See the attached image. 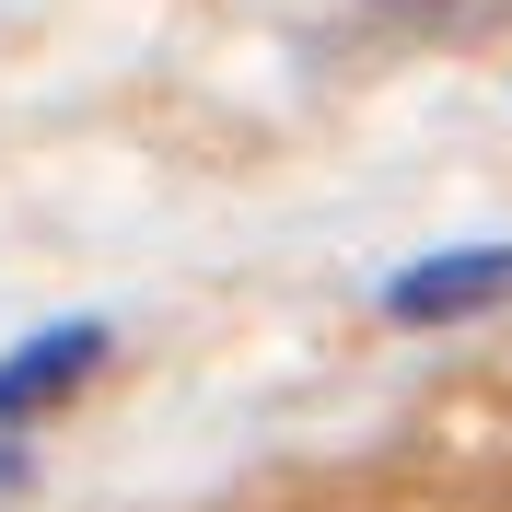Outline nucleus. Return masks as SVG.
Listing matches in <instances>:
<instances>
[{
	"label": "nucleus",
	"instance_id": "nucleus-2",
	"mask_svg": "<svg viewBox=\"0 0 512 512\" xmlns=\"http://www.w3.org/2000/svg\"><path fill=\"white\" fill-rule=\"evenodd\" d=\"M489 303H512V245H443L384 280L396 326H454V315H489Z\"/></svg>",
	"mask_w": 512,
	"mask_h": 512
},
{
	"label": "nucleus",
	"instance_id": "nucleus-1",
	"mask_svg": "<svg viewBox=\"0 0 512 512\" xmlns=\"http://www.w3.org/2000/svg\"><path fill=\"white\" fill-rule=\"evenodd\" d=\"M105 350H117V326H105V315H59V326H35L24 350H0V431L70 408V396L105 373Z\"/></svg>",
	"mask_w": 512,
	"mask_h": 512
},
{
	"label": "nucleus",
	"instance_id": "nucleus-3",
	"mask_svg": "<svg viewBox=\"0 0 512 512\" xmlns=\"http://www.w3.org/2000/svg\"><path fill=\"white\" fill-rule=\"evenodd\" d=\"M12 489H35V466H24L12 443H0V501H12Z\"/></svg>",
	"mask_w": 512,
	"mask_h": 512
}]
</instances>
